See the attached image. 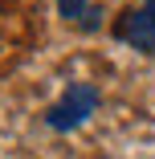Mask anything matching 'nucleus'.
<instances>
[{"label":"nucleus","instance_id":"obj_1","mask_svg":"<svg viewBox=\"0 0 155 159\" xmlns=\"http://www.w3.org/2000/svg\"><path fill=\"white\" fill-rule=\"evenodd\" d=\"M94 106H98V90L94 86H70L66 94H61V98L49 106V126L53 131H74V126H82L90 114H94Z\"/></svg>","mask_w":155,"mask_h":159},{"label":"nucleus","instance_id":"obj_2","mask_svg":"<svg viewBox=\"0 0 155 159\" xmlns=\"http://www.w3.org/2000/svg\"><path fill=\"white\" fill-rule=\"evenodd\" d=\"M118 37L127 41V45H135L139 53H155V16L147 8L127 12V16L118 20Z\"/></svg>","mask_w":155,"mask_h":159},{"label":"nucleus","instance_id":"obj_3","mask_svg":"<svg viewBox=\"0 0 155 159\" xmlns=\"http://www.w3.org/2000/svg\"><path fill=\"white\" fill-rule=\"evenodd\" d=\"M57 12L66 16V20H86V12H90V0H57Z\"/></svg>","mask_w":155,"mask_h":159},{"label":"nucleus","instance_id":"obj_4","mask_svg":"<svg viewBox=\"0 0 155 159\" xmlns=\"http://www.w3.org/2000/svg\"><path fill=\"white\" fill-rule=\"evenodd\" d=\"M147 12H151V16H155V0H147Z\"/></svg>","mask_w":155,"mask_h":159}]
</instances>
